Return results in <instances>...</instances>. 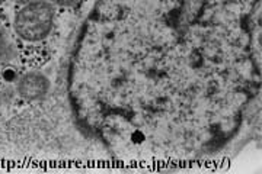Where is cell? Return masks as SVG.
Here are the masks:
<instances>
[{
  "label": "cell",
  "mask_w": 262,
  "mask_h": 174,
  "mask_svg": "<svg viewBox=\"0 0 262 174\" xmlns=\"http://www.w3.org/2000/svg\"><path fill=\"white\" fill-rule=\"evenodd\" d=\"M51 3H54V5H58V6H72V5H75L77 0H50Z\"/></svg>",
  "instance_id": "3957f363"
},
{
  "label": "cell",
  "mask_w": 262,
  "mask_h": 174,
  "mask_svg": "<svg viewBox=\"0 0 262 174\" xmlns=\"http://www.w3.org/2000/svg\"><path fill=\"white\" fill-rule=\"evenodd\" d=\"M54 6L48 0H31L16 12L15 32L27 42L44 41L54 27Z\"/></svg>",
  "instance_id": "6da1fadb"
},
{
  "label": "cell",
  "mask_w": 262,
  "mask_h": 174,
  "mask_svg": "<svg viewBox=\"0 0 262 174\" xmlns=\"http://www.w3.org/2000/svg\"><path fill=\"white\" fill-rule=\"evenodd\" d=\"M50 92V80L41 71H28L20 76L16 83V93L20 99L37 102L44 99Z\"/></svg>",
  "instance_id": "7a4b0ae2"
},
{
  "label": "cell",
  "mask_w": 262,
  "mask_h": 174,
  "mask_svg": "<svg viewBox=\"0 0 262 174\" xmlns=\"http://www.w3.org/2000/svg\"><path fill=\"white\" fill-rule=\"evenodd\" d=\"M13 2H16V3H28L31 0H13Z\"/></svg>",
  "instance_id": "277c9868"
}]
</instances>
